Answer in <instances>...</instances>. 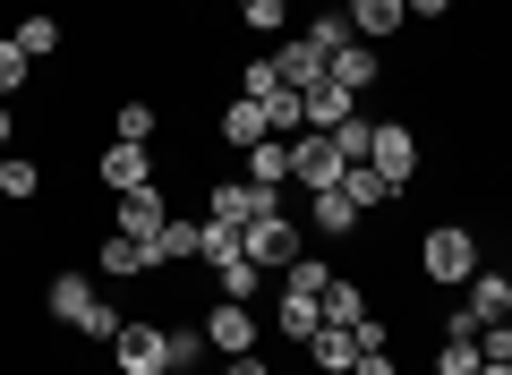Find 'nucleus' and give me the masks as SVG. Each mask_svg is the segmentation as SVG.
I'll list each match as a JSON object with an SVG mask.
<instances>
[{
    "mask_svg": "<svg viewBox=\"0 0 512 375\" xmlns=\"http://www.w3.org/2000/svg\"><path fill=\"white\" fill-rule=\"evenodd\" d=\"M239 94H248V103H265V94H282V69H274V52H256L248 69H239Z\"/></svg>",
    "mask_w": 512,
    "mask_h": 375,
    "instance_id": "473e14b6",
    "label": "nucleus"
},
{
    "mask_svg": "<svg viewBox=\"0 0 512 375\" xmlns=\"http://www.w3.org/2000/svg\"><path fill=\"white\" fill-rule=\"evenodd\" d=\"M402 9H410V18H419V26H436V18H453V0H402Z\"/></svg>",
    "mask_w": 512,
    "mask_h": 375,
    "instance_id": "58836bf2",
    "label": "nucleus"
},
{
    "mask_svg": "<svg viewBox=\"0 0 512 375\" xmlns=\"http://www.w3.org/2000/svg\"><path fill=\"white\" fill-rule=\"evenodd\" d=\"M333 145H342V162H367V145H376V120H342V128H333Z\"/></svg>",
    "mask_w": 512,
    "mask_h": 375,
    "instance_id": "c9c22d12",
    "label": "nucleus"
},
{
    "mask_svg": "<svg viewBox=\"0 0 512 375\" xmlns=\"http://www.w3.org/2000/svg\"><path fill=\"white\" fill-rule=\"evenodd\" d=\"M43 197V162L35 154H0V205H26Z\"/></svg>",
    "mask_w": 512,
    "mask_h": 375,
    "instance_id": "412c9836",
    "label": "nucleus"
},
{
    "mask_svg": "<svg viewBox=\"0 0 512 375\" xmlns=\"http://www.w3.org/2000/svg\"><path fill=\"white\" fill-rule=\"evenodd\" d=\"M342 120H359V94H350V86H333V77H325V86H308V94H299V128L333 137Z\"/></svg>",
    "mask_w": 512,
    "mask_h": 375,
    "instance_id": "9d476101",
    "label": "nucleus"
},
{
    "mask_svg": "<svg viewBox=\"0 0 512 375\" xmlns=\"http://www.w3.org/2000/svg\"><path fill=\"white\" fill-rule=\"evenodd\" d=\"M239 26L248 35H282L291 26V0H239Z\"/></svg>",
    "mask_w": 512,
    "mask_h": 375,
    "instance_id": "7c9ffc66",
    "label": "nucleus"
},
{
    "mask_svg": "<svg viewBox=\"0 0 512 375\" xmlns=\"http://www.w3.org/2000/svg\"><path fill=\"white\" fill-rule=\"evenodd\" d=\"M342 197L359 205V214H376V205H393V188H384V179L367 171V162H350V171H342Z\"/></svg>",
    "mask_w": 512,
    "mask_h": 375,
    "instance_id": "bb28decb",
    "label": "nucleus"
},
{
    "mask_svg": "<svg viewBox=\"0 0 512 375\" xmlns=\"http://www.w3.org/2000/svg\"><path fill=\"white\" fill-rule=\"evenodd\" d=\"M248 188H291V137H256L248 145Z\"/></svg>",
    "mask_w": 512,
    "mask_h": 375,
    "instance_id": "a211bd4d",
    "label": "nucleus"
},
{
    "mask_svg": "<svg viewBox=\"0 0 512 375\" xmlns=\"http://www.w3.org/2000/svg\"><path fill=\"white\" fill-rule=\"evenodd\" d=\"M308 222H316V231H325V239H350V231H359V205H350L342 197V188H316V197H308Z\"/></svg>",
    "mask_w": 512,
    "mask_h": 375,
    "instance_id": "6ab92c4d",
    "label": "nucleus"
},
{
    "mask_svg": "<svg viewBox=\"0 0 512 375\" xmlns=\"http://www.w3.org/2000/svg\"><path fill=\"white\" fill-rule=\"evenodd\" d=\"M26 77H35V60L18 52V35H0V94H18Z\"/></svg>",
    "mask_w": 512,
    "mask_h": 375,
    "instance_id": "f704fd0d",
    "label": "nucleus"
},
{
    "mask_svg": "<svg viewBox=\"0 0 512 375\" xmlns=\"http://www.w3.org/2000/svg\"><path fill=\"white\" fill-rule=\"evenodd\" d=\"M274 69H282V86H291V94L325 86V52H316L308 35H291V43H282V52H274Z\"/></svg>",
    "mask_w": 512,
    "mask_h": 375,
    "instance_id": "2eb2a0df",
    "label": "nucleus"
},
{
    "mask_svg": "<svg viewBox=\"0 0 512 375\" xmlns=\"http://www.w3.org/2000/svg\"><path fill=\"white\" fill-rule=\"evenodd\" d=\"M205 350H222V358H248V350H256V307L214 299V307H205Z\"/></svg>",
    "mask_w": 512,
    "mask_h": 375,
    "instance_id": "1a4fd4ad",
    "label": "nucleus"
},
{
    "mask_svg": "<svg viewBox=\"0 0 512 375\" xmlns=\"http://www.w3.org/2000/svg\"><path fill=\"white\" fill-rule=\"evenodd\" d=\"M350 375H393V350H359V367Z\"/></svg>",
    "mask_w": 512,
    "mask_h": 375,
    "instance_id": "ea45409f",
    "label": "nucleus"
},
{
    "mask_svg": "<svg viewBox=\"0 0 512 375\" xmlns=\"http://www.w3.org/2000/svg\"><path fill=\"white\" fill-rule=\"evenodd\" d=\"M461 290H470V299H461V316H470V324H504V316H512V273H487V265H478Z\"/></svg>",
    "mask_w": 512,
    "mask_h": 375,
    "instance_id": "f8f14e48",
    "label": "nucleus"
},
{
    "mask_svg": "<svg viewBox=\"0 0 512 375\" xmlns=\"http://www.w3.org/2000/svg\"><path fill=\"white\" fill-rule=\"evenodd\" d=\"M43 307H52V324H69V333L103 341V350H111V341H120V324H128L120 307H111L103 290L86 282V273H52V282H43Z\"/></svg>",
    "mask_w": 512,
    "mask_h": 375,
    "instance_id": "f257e3e1",
    "label": "nucleus"
},
{
    "mask_svg": "<svg viewBox=\"0 0 512 375\" xmlns=\"http://www.w3.org/2000/svg\"><path fill=\"white\" fill-rule=\"evenodd\" d=\"M282 290H299V299H325V290H333V265H325V256H291V265H282Z\"/></svg>",
    "mask_w": 512,
    "mask_h": 375,
    "instance_id": "b1692460",
    "label": "nucleus"
},
{
    "mask_svg": "<svg viewBox=\"0 0 512 375\" xmlns=\"http://www.w3.org/2000/svg\"><path fill=\"white\" fill-rule=\"evenodd\" d=\"M342 171H350V162H342V145H333V137H316V128H299V137H291V188H308V197H316V188H342Z\"/></svg>",
    "mask_w": 512,
    "mask_h": 375,
    "instance_id": "39448f33",
    "label": "nucleus"
},
{
    "mask_svg": "<svg viewBox=\"0 0 512 375\" xmlns=\"http://www.w3.org/2000/svg\"><path fill=\"white\" fill-rule=\"evenodd\" d=\"M299 35H308L316 52H325V69H333V52H350V43H359V35H350V18H342V9H325V18H308Z\"/></svg>",
    "mask_w": 512,
    "mask_h": 375,
    "instance_id": "393cba45",
    "label": "nucleus"
},
{
    "mask_svg": "<svg viewBox=\"0 0 512 375\" xmlns=\"http://www.w3.org/2000/svg\"><path fill=\"white\" fill-rule=\"evenodd\" d=\"M214 299H239V307L256 299V265H248V256H231V265H214Z\"/></svg>",
    "mask_w": 512,
    "mask_h": 375,
    "instance_id": "2f4dec72",
    "label": "nucleus"
},
{
    "mask_svg": "<svg viewBox=\"0 0 512 375\" xmlns=\"http://www.w3.org/2000/svg\"><path fill=\"white\" fill-rule=\"evenodd\" d=\"M9 137H18V111H9V103H0V154H9Z\"/></svg>",
    "mask_w": 512,
    "mask_h": 375,
    "instance_id": "79ce46f5",
    "label": "nucleus"
},
{
    "mask_svg": "<svg viewBox=\"0 0 512 375\" xmlns=\"http://www.w3.org/2000/svg\"><path fill=\"white\" fill-rule=\"evenodd\" d=\"M342 18H350V35H359V43H393L410 26V9H402V0H350Z\"/></svg>",
    "mask_w": 512,
    "mask_h": 375,
    "instance_id": "ddd939ff",
    "label": "nucleus"
},
{
    "mask_svg": "<svg viewBox=\"0 0 512 375\" xmlns=\"http://www.w3.org/2000/svg\"><path fill=\"white\" fill-rule=\"evenodd\" d=\"M163 265V256L146 248V239H128V231H111L103 248H94V273H103V282H137V273H154Z\"/></svg>",
    "mask_w": 512,
    "mask_h": 375,
    "instance_id": "9b49d317",
    "label": "nucleus"
},
{
    "mask_svg": "<svg viewBox=\"0 0 512 375\" xmlns=\"http://www.w3.org/2000/svg\"><path fill=\"white\" fill-rule=\"evenodd\" d=\"M256 214H282V188H248V179H214V197H205V222H231V231H248Z\"/></svg>",
    "mask_w": 512,
    "mask_h": 375,
    "instance_id": "0eeeda50",
    "label": "nucleus"
},
{
    "mask_svg": "<svg viewBox=\"0 0 512 375\" xmlns=\"http://www.w3.org/2000/svg\"><path fill=\"white\" fill-rule=\"evenodd\" d=\"M419 273L436 290H461L478 273V231H470V222H436V231L419 239Z\"/></svg>",
    "mask_w": 512,
    "mask_h": 375,
    "instance_id": "f03ea898",
    "label": "nucleus"
},
{
    "mask_svg": "<svg viewBox=\"0 0 512 375\" xmlns=\"http://www.w3.org/2000/svg\"><path fill=\"white\" fill-rule=\"evenodd\" d=\"M163 188H128V197H120V231L128 239H146V248H154V239H163Z\"/></svg>",
    "mask_w": 512,
    "mask_h": 375,
    "instance_id": "4468645a",
    "label": "nucleus"
},
{
    "mask_svg": "<svg viewBox=\"0 0 512 375\" xmlns=\"http://www.w3.org/2000/svg\"><path fill=\"white\" fill-rule=\"evenodd\" d=\"M239 248H248V265H256V273H282L291 256H308V231H299L291 214H256L248 231H239Z\"/></svg>",
    "mask_w": 512,
    "mask_h": 375,
    "instance_id": "20e7f679",
    "label": "nucleus"
},
{
    "mask_svg": "<svg viewBox=\"0 0 512 375\" xmlns=\"http://www.w3.org/2000/svg\"><path fill=\"white\" fill-rule=\"evenodd\" d=\"M18 52H26V60H52V52H60V18H52V9L18 18Z\"/></svg>",
    "mask_w": 512,
    "mask_h": 375,
    "instance_id": "a878e982",
    "label": "nucleus"
},
{
    "mask_svg": "<svg viewBox=\"0 0 512 375\" xmlns=\"http://www.w3.org/2000/svg\"><path fill=\"white\" fill-rule=\"evenodd\" d=\"M222 375H274V367H265V358L248 350V358H231V367H222Z\"/></svg>",
    "mask_w": 512,
    "mask_h": 375,
    "instance_id": "a19ab883",
    "label": "nucleus"
},
{
    "mask_svg": "<svg viewBox=\"0 0 512 375\" xmlns=\"http://www.w3.org/2000/svg\"><path fill=\"white\" fill-rule=\"evenodd\" d=\"M504 324H512V316H504Z\"/></svg>",
    "mask_w": 512,
    "mask_h": 375,
    "instance_id": "c03bdc74",
    "label": "nucleus"
},
{
    "mask_svg": "<svg viewBox=\"0 0 512 375\" xmlns=\"http://www.w3.org/2000/svg\"><path fill=\"white\" fill-rule=\"evenodd\" d=\"M419 128L410 120H376V145H367V171L384 179V188H393V197H410V179H419Z\"/></svg>",
    "mask_w": 512,
    "mask_h": 375,
    "instance_id": "7ed1b4c3",
    "label": "nucleus"
},
{
    "mask_svg": "<svg viewBox=\"0 0 512 375\" xmlns=\"http://www.w3.org/2000/svg\"><path fill=\"white\" fill-rule=\"evenodd\" d=\"M231 256H248L239 231H231V222H205V265H231Z\"/></svg>",
    "mask_w": 512,
    "mask_h": 375,
    "instance_id": "e433bc0d",
    "label": "nucleus"
},
{
    "mask_svg": "<svg viewBox=\"0 0 512 375\" xmlns=\"http://www.w3.org/2000/svg\"><path fill=\"white\" fill-rule=\"evenodd\" d=\"M316 324H325V299H299V290H282V299H274V333H282V341H299V350H308Z\"/></svg>",
    "mask_w": 512,
    "mask_h": 375,
    "instance_id": "f3484780",
    "label": "nucleus"
},
{
    "mask_svg": "<svg viewBox=\"0 0 512 375\" xmlns=\"http://www.w3.org/2000/svg\"><path fill=\"white\" fill-rule=\"evenodd\" d=\"M154 256H163V265H197V256H205V222H180V214H171L163 239H154Z\"/></svg>",
    "mask_w": 512,
    "mask_h": 375,
    "instance_id": "4be33fe9",
    "label": "nucleus"
},
{
    "mask_svg": "<svg viewBox=\"0 0 512 375\" xmlns=\"http://www.w3.org/2000/svg\"><path fill=\"white\" fill-rule=\"evenodd\" d=\"M154 128H163L154 103H120V111H111V137H128V145H154Z\"/></svg>",
    "mask_w": 512,
    "mask_h": 375,
    "instance_id": "cd10ccee",
    "label": "nucleus"
},
{
    "mask_svg": "<svg viewBox=\"0 0 512 375\" xmlns=\"http://www.w3.org/2000/svg\"><path fill=\"white\" fill-rule=\"evenodd\" d=\"M478 375H512V367H478Z\"/></svg>",
    "mask_w": 512,
    "mask_h": 375,
    "instance_id": "37998d69",
    "label": "nucleus"
},
{
    "mask_svg": "<svg viewBox=\"0 0 512 375\" xmlns=\"http://www.w3.org/2000/svg\"><path fill=\"white\" fill-rule=\"evenodd\" d=\"M478 358L487 367H512V324H478Z\"/></svg>",
    "mask_w": 512,
    "mask_h": 375,
    "instance_id": "4c0bfd02",
    "label": "nucleus"
},
{
    "mask_svg": "<svg viewBox=\"0 0 512 375\" xmlns=\"http://www.w3.org/2000/svg\"><path fill=\"white\" fill-rule=\"evenodd\" d=\"M333 86H350V94H367V86H376V77H384V60H376V43H350V52H333Z\"/></svg>",
    "mask_w": 512,
    "mask_h": 375,
    "instance_id": "aec40b11",
    "label": "nucleus"
},
{
    "mask_svg": "<svg viewBox=\"0 0 512 375\" xmlns=\"http://www.w3.org/2000/svg\"><path fill=\"white\" fill-rule=\"evenodd\" d=\"M256 137H265V103H248V94H239V103L222 111V145H239V154H248Z\"/></svg>",
    "mask_w": 512,
    "mask_h": 375,
    "instance_id": "5701e85b",
    "label": "nucleus"
},
{
    "mask_svg": "<svg viewBox=\"0 0 512 375\" xmlns=\"http://www.w3.org/2000/svg\"><path fill=\"white\" fill-rule=\"evenodd\" d=\"M94 179H103L111 197H128V188H154V145H128V137H111L103 154H94Z\"/></svg>",
    "mask_w": 512,
    "mask_h": 375,
    "instance_id": "6e6552de",
    "label": "nucleus"
},
{
    "mask_svg": "<svg viewBox=\"0 0 512 375\" xmlns=\"http://www.w3.org/2000/svg\"><path fill=\"white\" fill-rule=\"evenodd\" d=\"M265 137H299V94H265Z\"/></svg>",
    "mask_w": 512,
    "mask_h": 375,
    "instance_id": "72a5a7b5",
    "label": "nucleus"
},
{
    "mask_svg": "<svg viewBox=\"0 0 512 375\" xmlns=\"http://www.w3.org/2000/svg\"><path fill=\"white\" fill-rule=\"evenodd\" d=\"M308 367H316V375H350V367H359V341H350V324H316Z\"/></svg>",
    "mask_w": 512,
    "mask_h": 375,
    "instance_id": "dca6fc26",
    "label": "nucleus"
},
{
    "mask_svg": "<svg viewBox=\"0 0 512 375\" xmlns=\"http://www.w3.org/2000/svg\"><path fill=\"white\" fill-rule=\"evenodd\" d=\"M205 367V324H171V375H197Z\"/></svg>",
    "mask_w": 512,
    "mask_h": 375,
    "instance_id": "c756f323",
    "label": "nucleus"
},
{
    "mask_svg": "<svg viewBox=\"0 0 512 375\" xmlns=\"http://www.w3.org/2000/svg\"><path fill=\"white\" fill-rule=\"evenodd\" d=\"M325 324H367V290L333 273V290H325Z\"/></svg>",
    "mask_w": 512,
    "mask_h": 375,
    "instance_id": "c85d7f7f",
    "label": "nucleus"
},
{
    "mask_svg": "<svg viewBox=\"0 0 512 375\" xmlns=\"http://www.w3.org/2000/svg\"><path fill=\"white\" fill-rule=\"evenodd\" d=\"M111 358H120V375H171V324H120V341H111Z\"/></svg>",
    "mask_w": 512,
    "mask_h": 375,
    "instance_id": "423d86ee",
    "label": "nucleus"
}]
</instances>
